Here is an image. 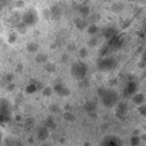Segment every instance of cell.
<instances>
[{
	"label": "cell",
	"mask_w": 146,
	"mask_h": 146,
	"mask_svg": "<svg viewBox=\"0 0 146 146\" xmlns=\"http://www.w3.org/2000/svg\"><path fill=\"white\" fill-rule=\"evenodd\" d=\"M97 95H98V99L107 108L115 107L119 104V95L113 89L102 87V88L98 89Z\"/></svg>",
	"instance_id": "6da1fadb"
},
{
	"label": "cell",
	"mask_w": 146,
	"mask_h": 146,
	"mask_svg": "<svg viewBox=\"0 0 146 146\" xmlns=\"http://www.w3.org/2000/svg\"><path fill=\"white\" fill-rule=\"evenodd\" d=\"M70 73L75 80L83 81L88 73V65L82 60H76L71 65Z\"/></svg>",
	"instance_id": "7a4b0ae2"
},
{
	"label": "cell",
	"mask_w": 146,
	"mask_h": 146,
	"mask_svg": "<svg viewBox=\"0 0 146 146\" xmlns=\"http://www.w3.org/2000/svg\"><path fill=\"white\" fill-rule=\"evenodd\" d=\"M117 66V60L113 56H104L97 62V68L100 72H113Z\"/></svg>",
	"instance_id": "3957f363"
},
{
	"label": "cell",
	"mask_w": 146,
	"mask_h": 146,
	"mask_svg": "<svg viewBox=\"0 0 146 146\" xmlns=\"http://www.w3.org/2000/svg\"><path fill=\"white\" fill-rule=\"evenodd\" d=\"M39 17H38V13L35 11V9L33 8H29L27 10L24 11V14L22 15V22L26 25V26H33L38 23Z\"/></svg>",
	"instance_id": "277c9868"
},
{
	"label": "cell",
	"mask_w": 146,
	"mask_h": 146,
	"mask_svg": "<svg viewBox=\"0 0 146 146\" xmlns=\"http://www.w3.org/2000/svg\"><path fill=\"white\" fill-rule=\"evenodd\" d=\"M10 117H11L10 104L6 99H2L1 100V104H0V121L3 124L6 122L10 121Z\"/></svg>",
	"instance_id": "5b68a950"
},
{
	"label": "cell",
	"mask_w": 146,
	"mask_h": 146,
	"mask_svg": "<svg viewBox=\"0 0 146 146\" xmlns=\"http://www.w3.org/2000/svg\"><path fill=\"white\" fill-rule=\"evenodd\" d=\"M99 146H122V139L115 135H107L103 137Z\"/></svg>",
	"instance_id": "8992f818"
},
{
	"label": "cell",
	"mask_w": 146,
	"mask_h": 146,
	"mask_svg": "<svg viewBox=\"0 0 146 146\" xmlns=\"http://www.w3.org/2000/svg\"><path fill=\"white\" fill-rule=\"evenodd\" d=\"M123 42H124L123 35L117 34V35H115L114 38H112L111 40H108V41H107V46H108V48H110V50H111V51H114V50L120 49V48L122 47Z\"/></svg>",
	"instance_id": "52a82bcc"
},
{
	"label": "cell",
	"mask_w": 146,
	"mask_h": 146,
	"mask_svg": "<svg viewBox=\"0 0 146 146\" xmlns=\"http://www.w3.org/2000/svg\"><path fill=\"white\" fill-rule=\"evenodd\" d=\"M52 88H54V91H55L58 96H60V97H66V96H68V95L71 94L70 88H68L67 86H65L64 83H62L60 81L55 82Z\"/></svg>",
	"instance_id": "ba28073f"
},
{
	"label": "cell",
	"mask_w": 146,
	"mask_h": 146,
	"mask_svg": "<svg viewBox=\"0 0 146 146\" xmlns=\"http://www.w3.org/2000/svg\"><path fill=\"white\" fill-rule=\"evenodd\" d=\"M137 90H138V84L137 82L135 81H128L124 86V96L125 97H132L135 94H137Z\"/></svg>",
	"instance_id": "9c48e42d"
},
{
	"label": "cell",
	"mask_w": 146,
	"mask_h": 146,
	"mask_svg": "<svg viewBox=\"0 0 146 146\" xmlns=\"http://www.w3.org/2000/svg\"><path fill=\"white\" fill-rule=\"evenodd\" d=\"M128 114V105L124 102H119V104L115 106V115L119 119H124Z\"/></svg>",
	"instance_id": "30bf717a"
},
{
	"label": "cell",
	"mask_w": 146,
	"mask_h": 146,
	"mask_svg": "<svg viewBox=\"0 0 146 146\" xmlns=\"http://www.w3.org/2000/svg\"><path fill=\"white\" fill-rule=\"evenodd\" d=\"M83 107H84L86 112H87L91 117H96V110H97L96 102H94V100H88V102H86V104H84Z\"/></svg>",
	"instance_id": "8fae6325"
},
{
	"label": "cell",
	"mask_w": 146,
	"mask_h": 146,
	"mask_svg": "<svg viewBox=\"0 0 146 146\" xmlns=\"http://www.w3.org/2000/svg\"><path fill=\"white\" fill-rule=\"evenodd\" d=\"M49 132H50V130L44 124H42V125H40L36 129V138L39 140H41V141L42 140H46L48 138V136H49Z\"/></svg>",
	"instance_id": "7c38bea8"
},
{
	"label": "cell",
	"mask_w": 146,
	"mask_h": 146,
	"mask_svg": "<svg viewBox=\"0 0 146 146\" xmlns=\"http://www.w3.org/2000/svg\"><path fill=\"white\" fill-rule=\"evenodd\" d=\"M50 11H51V18L52 19H59L63 15V8L60 5L56 3L51 8H50Z\"/></svg>",
	"instance_id": "4fadbf2b"
},
{
	"label": "cell",
	"mask_w": 146,
	"mask_h": 146,
	"mask_svg": "<svg viewBox=\"0 0 146 146\" xmlns=\"http://www.w3.org/2000/svg\"><path fill=\"white\" fill-rule=\"evenodd\" d=\"M102 34H103V36L108 41V40H111L112 38H114L115 35H117L119 33H117V30L116 29H114V27H106V29H104L103 31H102Z\"/></svg>",
	"instance_id": "5bb4252c"
},
{
	"label": "cell",
	"mask_w": 146,
	"mask_h": 146,
	"mask_svg": "<svg viewBox=\"0 0 146 146\" xmlns=\"http://www.w3.org/2000/svg\"><path fill=\"white\" fill-rule=\"evenodd\" d=\"M3 146H24V144L19 139H16L13 137H7L3 140Z\"/></svg>",
	"instance_id": "9a60e30c"
},
{
	"label": "cell",
	"mask_w": 146,
	"mask_h": 146,
	"mask_svg": "<svg viewBox=\"0 0 146 146\" xmlns=\"http://www.w3.org/2000/svg\"><path fill=\"white\" fill-rule=\"evenodd\" d=\"M132 102H133V104L137 105V106L144 105V102H145V96H144V94H141V92L135 94V95L132 96Z\"/></svg>",
	"instance_id": "2e32d148"
},
{
	"label": "cell",
	"mask_w": 146,
	"mask_h": 146,
	"mask_svg": "<svg viewBox=\"0 0 146 146\" xmlns=\"http://www.w3.org/2000/svg\"><path fill=\"white\" fill-rule=\"evenodd\" d=\"M78 11H79L80 16L83 17V18H87V17L90 16V8L87 5H80L78 7Z\"/></svg>",
	"instance_id": "e0dca14e"
},
{
	"label": "cell",
	"mask_w": 146,
	"mask_h": 146,
	"mask_svg": "<svg viewBox=\"0 0 146 146\" xmlns=\"http://www.w3.org/2000/svg\"><path fill=\"white\" fill-rule=\"evenodd\" d=\"M87 24H88V22H87V19L86 18H83V17H76L75 19H74V25L79 29V30H83V29H86L87 27Z\"/></svg>",
	"instance_id": "ac0fdd59"
},
{
	"label": "cell",
	"mask_w": 146,
	"mask_h": 146,
	"mask_svg": "<svg viewBox=\"0 0 146 146\" xmlns=\"http://www.w3.org/2000/svg\"><path fill=\"white\" fill-rule=\"evenodd\" d=\"M124 9V5H123V2H121V1H115L112 6H111V10L113 11V13H121L122 10Z\"/></svg>",
	"instance_id": "d6986e66"
},
{
	"label": "cell",
	"mask_w": 146,
	"mask_h": 146,
	"mask_svg": "<svg viewBox=\"0 0 146 146\" xmlns=\"http://www.w3.org/2000/svg\"><path fill=\"white\" fill-rule=\"evenodd\" d=\"M26 50H27L29 52L34 54V52H36V51L39 50V44H38L36 42H34V41H30V42H27V44H26Z\"/></svg>",
	"instance_id": "ffe728a7"
},
{
	"label": "cell",
	"mask_w": 146,
	"mask_h": 146,
	"mask_svg": "<svg viewBox=\"0 0 146 146\" xmlns=\"http://www.w3.org/2000/svg\"><path fill=\"white\" fill-rule=\"evenodd\" d=\"M25 91H26V94H33V92L38 91L36 81H35V82H31V83H29V84L26 86V88H25Z\"/></svg>",
	"instance_id": "44dd1931"
},
{
	"label": "cell",
	"mask_w": 146,
	"mask_h": 146,
	"mask_svg": "<svg viewBox=\"0 0 146 146\" xmlns=\"http://www.w3.org/2000/svg\"><path fill=\"white\" fill-rule=\"evenodd\" d=\"M87 31H88V33L92 36V35H96V34L99 32V27H98L96 24H90V25L88 26Z\"/></svg>",
	"instance_id": "7402d4cb"
},
{
	"label": "cell",
	"mask_w": 146,
	"mask_h": 146,
	"mask_svg": "<svg viewBox=\"0 0 146 146\" xmlns=\"http://www.w3.org/2000/svg\"><path fill=\"white\" fill-rule=\"evenodd\" d=\"M49 130H52V129H56V122L52 120V117H48V119H46V121H44V123H43Z\"/></svg>",
	"instance_id": "603a6c76"
},
{
	"label": "cell",
	"mask_w": 146,
	"mask_h": 146,
	"mask_svg": "<svg viewBox=\"0 0 146 146\" xmlns=\"http://www.w3.org/2000/svg\"><path fill=\"white\" fill-rule=\"evenodd\" d=\"M63 117H64L67 122H74V121L76 120L75 115H74L72 112H64V113H63Z\"/></svg>",
	"instance_id": "cb8c5ba5"
},
{
	"label": "cell",
	"mask_w": 146,
	"mask_h": 146,
	"mask_svg": "<svg viewBox=\"0 0 146 146\" xmlns=\"http://www.w3.org/2000/svg\"><path fill=\"white\" fill-rule=\"evenodd\" d=\"M41 92H42V95H43L44 97H50V96L52 95V92H55V91H54V88H52V87L47 86V87H44V88L41 90Z\"/></svg>",
	"instance_id": "d4e9b609"
},
{
	"label": "cell",
	"mask_w": 146,
	"mask_h": 146,
	"mask_svg": "<svg viewBox=\"0 0 146 146\" xmlns=\"http://www.w3.org/2000/svg\"><path fill=\"white\" fill-rule=\"evenodd\" d=\"M26 29H27V26H26L23 22H19L18 24H16V30H17V32L21 33V34H24V33L26 32Z\"/></svg>",
	"instance_id": "484cf974"
},
{
	"label": "cell",
	"mask_w": 146,
	"mask_h": 146,
	"mask_svg": "<svg viewBox=\"0 0 146 146\" xmlns=\"http://www.w3.org/2000/svg\"><path fill=\"white\" fill-rule=\"evenodd\" d=\"M46 60H47V55H44V54H38L36 56H35V62L38 63V64H43V63H46Z\"/></svg>",
	"instance_id": "4316f807"
},
{
	"label": "cell",
	"mask_w": 146,
	"mask_h": 146,
	"mask_svg": "<svg viewBox=\"0 0 146 146\" xmlns=\"http://www.w3.org/2000/svg\"><path fill=\"white\" fill-rule=\"evenodd\" d=\"M140 141H141V137H139V136H132L130 138V144L132 146H139Z\"/></svg>",
	"instance_id": "83f0119b"
},
{
	"label": "cell",
	"mask_w": 146,
	"mask_h": 146,
	"mask_svg": "<svg viewBox=\"0 0 146 146\" xmlns=\"http://www.w3.org/2000/svg\"><path fill=\"white\" fill-rule=\"evenodd\" d=\"M98 38L96 36V35H92L90 39H89V41H88V44L90 46V47H96L97 44H98Z\"/></svg>",
	"instance_id": "f1b7e54d"
},
{
	"label": "cell",
	"mask_w": 146,
	"mask_h": 146,
	"mask_svg": "<svg viewBox=\"0 0 146 146\" xmlns=\"http://www.w3.org/2000/svg\"><path fill=\"white\" fill-rule=\"evenodd\" d=\"M25 129L26 130H31L33 127H34V121L32 120V119H27L26 121H25Z\"/></svg>",
	"instance_id": "f546056e"
},
{
	"label": "cell",
	"mask_w": 146,
	"mask_h": 146,
	"mask_svg": "<svg viewBox=\"0 0 146 146\" xmlns=\"http://www.w3.org/2000/svg\"><path fill=\"white\" fill-rule=\"evenodd\" d=\"M44 67H46V71H48L49 73L55 72V70H56V67H55V65H54L52 63H47V64L44 65Z\"/></svg>",
	"instance_id": "4dcf8cb0"
},
{
	"label": "cell",
	"mask_w": 146,
	"mask_h": 146,
	"mask_svg": "<svg viewBox=\"0 0 146 146\" xmlns=\"http://www.w3.org/2000/svg\"><path fill=\"white\" fill-rule=\"evenodd\" d=\"M16 39H17V34L16 33H10L9 36H8V42L9 43H14L16 41Z\"/></svg>",
	"instance_id": "1f68e13d"
},
{
	"label": "cell",
	"mask_w": 146,
	"mask_h": 146,
	"mask_svg": "<svg viewBox=\"0 0 146 146\" xmlns=\"http://www.w3.org/2000/svg\"><path fill=\"white\" fill-rule=\"evenodd\" d=\"M79 56H80L81 58L87 57V56H88V50H87L86 48H81V49L79 50Z\"/></svg>",
	"instance_id": "d6a6232c"
},
{
	"label": "cell",
	"mask_w": 146,
	"mask_h": 146,
	"mask_svg": "<svg viewBox=\"0 0 146 146\" xmlns=\"http://www.w3.org/2000/svg\"><path fill=\"white\" fill-rule=\"evenodd\" d=\"M138 112H139L141 115L146 116V105H141V106H139V110H138Z\"/></svg>",
	"instance_id": "836d02e7"
},
{
	"label": "cell",
	"mask_w": 146,
	"mask_h": 146,
	"mask_svg": "<svg viewBox=\"0 0 146 146\" xmlns=\"http://www.w3.org/2000/svg\"><path fill=\"white\" fill-rule=\"evenodd\" d=\"M50 110H51V112L57 113V112H59V106L58 105H51L50 106Z\"/></svg>",
	"instance_id": "e575fe53"
},
{
	"label": "cell",
	"mask_w": 146,
	"mask_h": 146,
	"mask_svg": "<svg viewBox=\"0 0 146 146\" xmlns=\"http://www.w3.org/2000/svg\"><path fill=\"white\" fill-rule=\"evenodd\" d=\"M141 63H144L145 65H146V50L143 52V55H141Z\"/></svg>",
	"instance_id": "d590c367"
},
{
	"label": "cell",
	"mask_w": 146,
	"mask_h": 146,
	"mask_svg": "<svg viewBox=\"0 0 146 146\" xmlns=\"http://www.w3.org/2000/svg\"><path fill=\"white\" fill-rule=\"evenodd\" d=\"M9 84H10V86H8V87H7V90H9V91H10V90H13V89L15 88V86L13 84V82H11V83H9Z\"/></svg>",
	"instance_id": "8d00e7d4"
},
{
	"label": "cell",
	"mask_w": 146,
	"mask_h": 146,
	"mask_svg": "<svg viewBox=\"0 0 146 146\" xmlns=\"http://www.w3.org/2000/svg\"><path fill=\"white\" fill-rule=\"evenodd\" d=\"M16 70H17L18 72H21V71H22V64H19V65H17V67H16Z\"/></svg>",
	"instance_id": "74e56055"
},
{
	"label": "cell",
	"mask_w": 146,
	"mask_h": 146,
	"mask_svg": "<svg viewBox=\"0 0 146 146\" xmlns=\"http://www.w3.org/2000/svg\"><path fill=\"white\" fill-rule=\"evenodd\" d=\"M67 58H68V57H67V55H65V56H63V57H62V60L66 62V60H67Z\"/></svg>",
	"instance_id": "f35d334b"
},
{
	"label": "cell",
	"mask_w": 146,
	"mask_h": 146,
	"mask_svg": "<svg viewBox=\"0 0 146 146\" xmlns=\"http://www.w3.org/2000/svg\"><path fill=\"white\" fill-rule=\"evenodd\" d=\"M141 139H143V140H145V141H146V133H145V135H143V136H141Z\"/></svg>",
	"instance_id": "ab89813d"
},
{
	"label": "cell",
	"mask_w": 146,
	"mask_h": 146,
	"mask_svg": "<svg viewBox=\"0 0 146 146\" xmlns=\"http://www.w3.org/2000/svg\"><path fill=\"white\" fill-rule=\"evenodd\" d=\"M145 33H146V24H145Z\"/></svg>",
	"instance_id": "60d3db41"
},
{
	"label": "cell",
	"mask_w": 146,
	"mask_h": 146,
	"mask_svg": "<svg viewBox=\"0 0 146 146\" xmlns=\"http://www.w3.org/2000/svg\"><path fill=\"white\" fill-rule=\"evenodd\" d=\"M136 1H144V0H136Z\"/></svg>",
	"instance_id": "b9f144b4"
}]
</instances>
